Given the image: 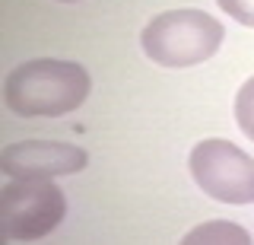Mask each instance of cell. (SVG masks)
I'll return each instance as SVG.
<instances>
[{"label": "cell", "instance_id": "obj_1", "mask_svg": "<svg viewBox=\"0 0 254 245\" xmlns=\"http://www.w3.org/2000/svg\"><path fill=\"white\" fill-rule=\"evenodd\" d=\"M89 96V74L76 61L38 58L10 70L3 83L6 108L22 118L70 115Z\"/></svg>", "mask_w": 254, "mask_h": 245}, {"label": "cell", "instance_id": "obj_2", "mask_svg": "<svg viewBox=\"0 0 254 245\" xmlns=\"http://www.w3.org/2000/svg\"><path fill=\"white\" fill-rule=\"evenodd\" d=\"M226 29L203 10H165L143 26L140 45L162 67H194L219 51Z\"/></svg>", "mask_w": 254, "mask_h": 245}, {"label": "cell", "instance_id": "obj_3", "mask_svg": "<svg viewBox=\"0 0 254 245\" xmlns=\"http://www.w3.org/2000/svg\"><path fill=\"white\" fill-rule=\"evenodd\" d=\"M67 197L51 178H10L0 188V239L35 242L61 226Z\"/></svg>", "mask_w": 254, "mask_h": 245}, {"label": "cell", "instance_id": "obj_4", "mask_svg": "<svg viewBox=\"0 0 254 245\" xmlns=\"http://www.w3.org/2000/svg\"><path fill=\"white\" fill-rule=\"evenodd\" d=\"M190 175L197 188L222 204H254V160L229 140H200L190 150Z\"/></svg>", "mask_w": 254, "mask_h": 245}, {"label": "cell", "instance_id": "obj_5", "mask_svg": "<svg viewBox=\"0 0 254 245\" xmlns=\"http://www.w3.org/2000/svg\"><path fill=\"white\" fill-rule=\"evenodd\" d=\"M86 150L61 140H22L0 153V169L10 178H58L86 169Z\"/></svg>", "mask_w": 254, "mask_h": 245}, {"label": "cell", "instance_id": "obj_6", "mask_svg": "<svg viewBox=\"0 0 254 245\" xmlns=\"http://www.w3.org/2000/svg\"><path fill=\"white\" fill-rule=\"evenodd\" d=\"M235 121L245 137L254 140V77H248L242 83V89L235 96Z\"/></svg>", "mask_w": 254, "mask_h": 245}, {"label": "cell", "instance_id": "obj_7", "mask_svg": "<svg viewBox=\"0 0 254 245\" xmlns=\"http://www.w3.org/2000/svg\"><path fill=\"white\" fill-rule=\"evenodd\" d=\"M213 239H219V242H248V236L235 223H210V226H200L197 233L188 236V242H213Z\"/></svg>", "mask_w": 254, "mask_h": 245}, {"label": "cell", "instance_id": "obj_8", "mask_svg": "<svg viewBox=\"0 0 254 245\" xmlns=\"http://www.w3.org/2000/svg\"><path fill=\"white\" fill-rule=\"evenodd\" d=\"M216 3H219V10L229 13L235 22L254 29V0H216Z\"/></svg>", "mask_w": 254, "mask_h": 245}]
</instances>
